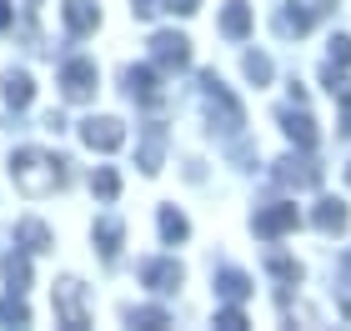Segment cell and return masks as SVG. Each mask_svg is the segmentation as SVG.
I'll return each mask as SVG.
<instances>
[{
    "instance_id": "cell-15",
    "label": "cell",
    "mask_w": 351,
    "mask_h": 331,
    "mask_svg": "<svg viewBox=\"0 0 351 331\" xmlns=\"http://www.w3.org/2000/svg\"><path fill=\"white\" fill-rule=\"evenodd\" d=\"M221 30H226L231 40H246L251 36V5H246V0H226V10H221Z\"/></svg>"
},
{
    "instance_id": "cell-18",
    "label": "cell",
    "mask_w": 351,
    "mask_h": 331,
    "mask_svg": "<svg viewBox=\"0 0 351 331\" xmlns=\"http://www.w3.org/2000/svg\"><path fill=\"white\" fill-rule=\"evenodd\" d=\"M15 241H21L25 251H45V246H51V231H45V221H36V216H25L21 226H15Z\"/></svg>"
},
{
    "instance_id": "cell-34",
    "label": "cell",
    "mask_w": 351,
    "mask_h": 331,
    "mask_svg": "<svg viewBox=\"0 0 351 331\" xmlns=\"http://www.w3.org/2000/svg\"><path fill=\"white\" fill-rule=\"evenodd\" d=\"M346 186H351V166H346Z\"/></svg>"
},
{
    "instance_id": "cell-29",
    "label": "cell",
    "mask_w": 351,
    "mask_h": 331,
    "mask_svg": "<svg viewBox=\"0 0 351 331\" xmlns=\"http://www.w3.org/2000/svg\"><path fill=\"white\" fill-rule=\"evenodd\" d=\"M331 96H337V101H341V110H346V121H341V131L351 136V81H341L337 90H331Z\"/></svg>"
},
{
    "instance_id": "cell-30",
    "label": "cell",
    "mask_w": 351,
    "mask_h": 331,
    "mask_svg": "<svg viewBox=\"0 0 351 331\" xmlns=\"http://www.w3.org/2000/svg\"><path fill=\"white\" fill-rule=\"evenodd\" d=\"M131 10H136V21H151V15L161 10V0H131Z\"/></svg>"
},
{
    "instance_id": "cell-10",
    "label": "cell",
    "mask_w": 351,
    "mask_h": 331,
    "mask_svg": "<svg viewBox=\"0 0 351 331\" xmlns=\"http://www.w3.org/2000/svg\"><path fill=\"white\" fill-rule=\"evenodd\" d=\"M276 121H281V131L291 136L301 151H311V146H316V121L306 116V110H276Z\"/></svg>"
},
{
    "instance_id": "cell-8",
    "label": "cell",
    "mask_w": 351,
    "mask_h": 331,
    "mask_svg": "<svg viewBox=\"0 0 351 331\" xmlns=\"http://www.w3.org/2000/svg\"><path fill=\"white\" fill-rule=\"evenodd\" d=\"M276 181L296 186V191H311V186H322V166L306 161V156H286V161H276Z\"/></svg>"
},
{
    "instance_id": "cell-25",
    "label": "cell",
    "mask_w": 351,
    "mask_h": 331,
    "mask_svg": "<svg viewBox=\"0 0 351 331\" xmlns=\"http://www.w3.org/2000/svg\"><path fill=\"white\" fill-rule=\"evenodd\" d=\"M131 326H146V331H161V326H171V317L161 306H136L131 311Z\"/></svg>"
},
{
    "instance_id": "cell-16",
    "label": "cell",
    "mask_w": 351,
    "mask_h": 331,
    "mask_svg": "<svg viewBox=\"0 0 351 331\" xmlns=\"http://www.w3.org/2000/svg\"><path fill=\"white\" fill-rule=\"evenodd\" d=\"M316 231H326V236H337V231H346V206L337 196H326V201H316Z\"/></svg>"
},
{
    "instance_id": "cell-1",
    "label": "cell",
    "mask_w": 351,
    "mask_h": 331,
    "mask_svg": "<svg viewBox=\"0 0 351 331\" xmlns=\"http://www.w3.org/2000/svg\"><path fill=\"white\" fill-rule=\"evenodd\" d=\"M10 176L25 196H51L71 181V161L66 156H45V151H15L10 156Z\"/></svg>"
},
{
    "instance_id": "cell-28",
    "label": "cell",
    "mask_w": 351,
    "mask_h": 331,
    "mask_svg": "<svg viewBox=\"0 0 351 331\" xmlns=\"http://www.w3.org/2000/svg\"><path fill=\"white\" fill-rule=\"evenodd\" d=\"M331 66H351V36H331Z\"/></svg>"
},
{
    "instance_id": "cell-9",
    "label": "cell",
    "mask_w": 351,
    "mask_h": 331,
    "mask_svg": "<svg viewBox=\"0 0 351 331\" xmlns=\"http://www.w3.org/2000/svg\"><path fill=\"white\" fill-rule=\"evenodd\" d=\"M60 15H66V30H71V36H90V30L101 25V5H95V0H66Z\"/></svg>"
},
{
    "instance_id": "cell-32",
    "label": "cell",
    "mask_w": 351,
    "mask_h": 331,
    "mask_svg": "<svg viewBox=\"0 0 351 331\" xmlns=\"http://www.w3.org/2000/svg\"><path fill=\"white\" fill-rule=\"evenodd\" d=\"M0 30H10V0H0Z\"/></svg>"
},
{
    "instance_id": "cell-24",
    "label": "cell",
    "mask_w": 351,
    "mask_h": 331,
    "mask_svg": "<svg viewBox=\"0 0 351 331\" xmlns=\"http://www.w3.org/2000/svg\"><path fill=\"white\" fill-rule=\"evenodd\" d=\"M241 71H246V81H256V86H266V81H271V56H261V51H251V56L241 60Z\"/></svg>"
},
{
    "instance_id": "cell-20",
    "label": "cell",
    "mask_w": 351,
    "mask_h": 331,
    "mask_svg": "<svg viewBox=\"0 0 351 331\" xmlns=\"http://www.w3.org/2000/svg\"><path fill=\"white\" fill-rule=\"evenodd\" d=\"M0 266H5L10 291H25V286H30V261H25V246H21V251H10V256L0 261Z\"/></svg>"
},
{
    "instance_id": "cell-7",
    "label": "cell",
    "mask_w": 351,
    "mask_h": 331,
    "mask_svg": "<svg viewBox=\"0 0 351 331\" xmlns=\"http://www.w3.org/2000/svg\"><path fill=\"white\" fill-rule=\"evenodd\" d=\"M95 60H66V71H60V90H66V101H90L95 96Z\"/></svg>"
},
{
    "instance_id": "cell-13",
    "label": "cell",
    "mask_w": 351,
    "mask_h": 331,
    "mask_svg": "<svg viewBox=\"0 0 351 331\" xmlns=\"http://www.w3.org/2000/svg\"><path fill=\"white\" fill-rule=\"evenodd\" d=\"M0 86H5V106L10 110H25L30 101H36V81H30L25 71H5V81H0Z\"/></svg>"
},
{
    "instance_id": "cell-3",
    "label": "cell",
    "mask_w": 351,
    "mask_h": 331,
    "mask_svg": "<svg viewBox=\"0 0 351 331\" xmlns=\"http://www.w3.org/2000/svg\"><path fill=\"white\" fill-rule=\"evenodd\" d=\"M56 317L66 331H86L90 317H86V291H81V281L66 276V281H56Z\"/></svg>"
},
{
    "instance_id": "cell-11",
    "label": "cell",
    "mask_w": 351,
    "mask_h": 331,
    "mask_svg": "<svg viewBox=\"0 0 351 331\" xmlns=\"http://www.w3.org/2000/svg\"><path fill=\"white\" fill-rule=\"evenodd\" d=\"M125 96L141 101V106H156V101H161V90H156V71L151 66H131V71H125Z\"/></svg>"
},
{
    "instance_id": "cell-35",
    "label": "cell",
    "mask_w": 351,
    "mask_h": 331,
    "mask_svg": "<svg viewBox=\"0 0 351 331\" xmlns=\"http://www.w3.org/2000/svg\"><path fill=\"white\" fill-rule=\"evenodd\" d=\"M30 5H36V0H30Z\"/></svg>"
},
{
    "instance_id": "cell-23",
    "label": "cell",
    "mask_w": 351,
    "mask_h": 331,
    "mask_svg": "<svg viewBox=\"0 0 351 331\" xmlns=\"http://www.w3.org/2000/svg\"><path fill=\"white\" fill-rule=\"evenodd\" d=\"M90 191L101 196V201H116V196H121V176H116L110 166H101V171L90 176Z\"/></svg>"
},
{
    "instance_id": "cell-22",
    "label": "cell",
    "mask_w": 351,
    "mask_h": 331,
    "mask_svg": "<svg viewBox=\"0 0 351 331\" xmlns=\"http://www.w3.org/2000/svg\"><path fill=\"white\" fill-rule=\"evenodd\" d=\"M161 236H166V241H186V236H191L186 216L176 211V206H161Z\"/></svg>"
},
{
    "instance_id": "cell-33",
    "label": "cell",
    "mask_w": 351,
    "mask_h": 331,
    "mask_svg": "<svg viewBox=\"0 0 351 331\" xmlns=\"http://www.w3.org/2000/svg\"><path fill=\"white\" fill-rule=\"evenodd\" d=\"M341 271H346V276H351V251H346V256H341Z\"/></svg>"
},
{
    "instance_id": "cell-14",
    "label": "cell",
    "mask_w": 351,
    "mask_h": 331,
    "mask_svg": "<svg viewBox=\"0 0 351 331\" xmlns=\"http://www.w3.org/2000/svg\"><path fill=\"white\" fill-rule=\"evenodd\" d=\"M161 156H166V125H146V140H141V171L156 176V171H161Z\"/></svg>"
},
{
    "instance_id": "cell-19",
    "label": "cell",
    "mask_w": 351,
    "mask_h": 331,
    "mask_svg": "<svg viewBox=\"0 0 351 331\" xmlns=\"http://www.w3.org/2000/svg\"><path fill=\"white\" fill-rule=\"evenodd\" d=\"M216 296H221V302H236V306H241L246 296H251V281H246L241 271H221V276H216Z\"/></svg>"
},
{
    "instance_id": "cell-21",
    "label": "cell",
    "mask_w": 351,
    "mask_h": 331,
    "mask_svg": "<svg viewBox=\"0 0 351 331\" xmlns=\"http://www.w3.org/2000/svg\"><path fill=\"white\" fill-rule=\"evenodd\" d=\"M0 326H30V306L21 302V291H10L0 302Z\"/></svg>"
},
{
    "instance_id": "cell-12",
    "label": "cell",
    "mask_w": 351,
    "mask_h": 331,
    "mask_svg": "<svg viewBox=\"0 0 351 331\" xmlns=\"http://www.w3.org/2000/svg\"><path fill=\"white\" fill-rule=\"evenodd\" d=\"M141 281H146L151 291H176L181 286V266L176 261H146L141 266Z\"/></svg>"
},
{
    "instance_id": "cell-5",
    "label": "cell",
    "mask_w": 351,
    "mask_h": 331,
    "mask_svg": "<svg viewBox=\"0 0 351 331\" xmlns=\"http://www.w3.org/2000/svg\"><path fill=\"white\" fill-rule=\"evenodd\" d=\"M256 236H266V241H276V236H286V231H296L301 226V211L291 206V201H276V206H266V211H256Z\"/></svg>"
},
{
    "instance_id": "cell-17",
    "label": "cell",
    "mask_w": 351,
    "mask_h": 331,
    "mask_svg": "<svg viewBox=\"0 0 351 331\" xmlns=\"http://www.w3.org/2000/svg\"><path fill=\"white\" fill-rule=\"evenodd\" d=\"M121 221L116 216H101V221H95V241H101V256L106 261H116V251H121Z\"/></svg>"
},
{
    "instance_id": "cell-27",
    "label": "cell",
    "mask_w": 351,
    "mask_h": 331,
    "mask_svg": "<svg viewBox=\"0 0 351 331\" xmlns=\"http://www.w3.org/2000/svg\"><path fill=\"white\" fill-rule=\"evenodd\" d=\"M216 326H226V331H246L241 306H236V302H231V306H221V311H216Z\"/></svg>"
},
{
    "instance_id": "cell-2",
    "label": "cell",
    "mask_w": 351,
    "mask_h": 331,
    "mask_svg": "<svg viewBox=\"0 0 351 331\" xmlns=\"http://www.w3.org/2000/svg\"><path fill=\"white\" fill-rule=\"evenodd\" d=\"M201 90H206V106H211V121L221 125V131H241V106H236V96L226 86H221L216 71H201Z\"/></svg>"
},
{
    "instance_id": "cell-4",
    "label": "cell",
    "mask_w": 351,
    "mask_h": 331,
    "mask_svg": "<svg viewBox=\"0 0 351 331\" xmlns=\"http://www.w3.org/2000/svg\"><path fill=\"white\" fill-rule=\"evenodd\" d=\"M81 140L90 151H121L125 146V125L116 116H90V121H81Z\"/></svg>"
},
{
    "instance_id": "cell-31",
    "label": "cell",
    "mask_w": 351,
    "mask_h": 331,
    "mask_svg": "<svg viewBox=\"0 0 351 331\" xmlns=\"http://www.w3.org/2000/svg\"><path fill=\"white\" fill-rule=\"evenodd\" d=\"M166 10H176V15H196L201 0H166Z\"/></svg>"
},
{
    "instance_id": "cell-6",
    "label": "cell",
    "mask_w": 351,
    "mask_h": 331,
    "mask_svg": "<svg viewBox=\"0 0 351 331\" xmlns=\"http://www.w3.org/2000/svg\"><path fill=\"white\" fill-rule=\"evenodd\" d=\"M151 56H156V66L181 71V66H191V40L176 36V30H156L151 36Z\"/></svg>"
},
{
    "instance_id": "cell-26",
    "label": "cell",
    "mask_w": 351,
    "mask_h": 331,
    "mask_svg": "<svg viewBox=\"0 0 351 331\" xmlns=\"http://www.w3.org/2000/svg\"><path fill=\"white\" fill-rule=\"evenodd\" d=\"M266 271H271V276H281V281H296V276H301V266H296L291 256H271V261H266Z\"/></svg>"
}]
</instances>
